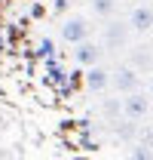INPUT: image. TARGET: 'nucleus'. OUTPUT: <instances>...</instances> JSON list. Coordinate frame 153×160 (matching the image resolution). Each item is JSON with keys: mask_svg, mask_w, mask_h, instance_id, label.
<instances>
[{"mask_svg": "<svg viewBox=\"0 0 153 160\" xmlns=\"http://www.w3.org/2000/svg\"><path fill=\"white\" fill-rule=\"evenodd\" d=\"M76 49H74V62L76 65H83V68H89V65H98L101 62V46L98 43H92V40L86 37V40H80V43H74Z\"/></svg>", "mask_w": 153, "mask_h": 160, "instance_id": "nucleus-5", "label": "nucleus"}, {"mask_svg": "<svg viewBox=\"0 0 153 160\" xmlns=\"http://www.w3.org/2000/svg\"><path fill=\"white\" fill-rule=\"evenodd\" d=\"M52 52H55V43H52V40L46 37L43 43H40V56H52Z\"/></svg>", "mask_w": 153, "mask_h": 160, "instance_id": "nucleus-11", "label": "nucleus"}, {"mask_svg": "<svg viewBox=\"0 0 153 160\" xmlns=\"http://www.w3.org/2000/svg\"><path fill=\"white\" fill-rule=\"evenodd\" d=\"M150 65V52H147V46H138L132 52V68L138 71V68H147Z\"/></svg>", "mask_w": 153, "mask_h": 160, "instance_id": "nucleus-9", "label": "nucleus"}, {"mask_svg": "<svg viewBox=\"0 0 153 160\" xmlns=\"http://www.w3.org/2000/svg\"><path fill=\"white\" fill-rule=\"evenodd\" d=\"M150 111V96H144V92H126V99H123V114L129 120H141L144 114Z\"/></svg>", "mask_w": 153, "mask_h": 160, "instance_id": "nucleus-3", "label": "nucleus"}, {"mask_svg": "<svg viewBox=\"0 0 153 160\" xmlns=\"http://www.w3.org/2000/svg\"><path fill=\"white\" fill-rule=\"evenodd\" d=\"M129 25L126 22H110L107 28H104V46L107 49H119V46H126L129 43Z\"/></svg>", "mask_w": 153, "mask_h": 160, "instance_id": "nucleus-6", "label": "nucleus"}, {"mask_svg": "<svg viewBox=\"0 0 153 160\" xmlns=\"http://www.w3.org/2000/svg\"><path fill=\"white\" fill-rule=\"evenodd\" d=\"M89 3H92V12L98 19H110L116 12V0H89Z\"/></svg>", "mask_w": 153, "mask_h": 160, "instance_id": "nucleus-8", "label": "nucleus"}, {"mask_svg": "<svg viewBox=\"0 0 153 160\" xmlns=\"http://www.w3.org/2000/svg\"><path fill=\"white\" fill-rule=\"evenodd\" d=\"M129 160H153V151L147 145H132V151H129Z\"/></svg>", "mask_w": 153, "mask_h": 160, "instance_id": "nucleus-10", "label": "nucleus"}, {"mask_svg": "<svg viewBox=\"0 0 153 160\" xmlns=\"http://www.w3.org/2000/svg\"><path fill=\"white\" fill-rule=\"evenodd\" d=\"M129 31H135V34H147V31H153V6H147V3H138L132 12H129Z\"/></svg>", "mask_w": 153, "mask_h": 160, "instance_id": "nucleus-4", "label": "nucleus"}, {"mask_svg": "<svg viewBox=\"0 0 153 160\" xmlns=\"http://www.w3.org/2000/svg\"><path fill=\"white\" fill-rule=\"evenodd\" d=\"M107 77H110V71L101 68V65H89V68H86V86L95 89V92L107 89Z\"/></svg>", "mask_w": 153, "mask_h": 160, "instance_id": "nucleus-7", "label": "nucleus"}, {"mask_svg": "<svg viewBox=\"0 0 153 160\" xmlns=\"http://www.w3.org/2000/svg\"><path fill=\"white\" fill-rule=\"evenodd\" d=\"M104 111L107 114H116V102H104Z\"/></svg>", "mask_w": 153, "mask_h": 160, "instance_id": "nucleus-12", "label": "nucleus"}, {"mask_svg": "<svg viewBox=\"0 0 153 160\" xmlns=\"http://www.w3.org/2000/svg\"><path fill=\"white\" fill-rule=\"evenodd\" d=\"M147 96L153 99V77H150V83H147Z\"/></svg>", "mask_w": 153, "mask_h": 160, "instance_id": "nucleus-13", "label": "nucleus"}, {"mask_svg": "<svg viewBox=\"0 0 153 160\" xmlns=\"http://www.w3.org/2000/svg\"><path fill=\"white\" fill-rule=\"evenodd\" d=\"M107 86H114L116 92H135L138 86H141V74L135 71L132 65H119L116 71H110V77H107Z\"/></svg>", "mask_w": 153, "mask_h": 160, "instance_id": "nucleus-1", "label": "nucleus"}, {"mask_svg": "<svg viewBox=\"0 0 153 160\" xmlns=\"http://www.w3.org/2000/svg\"><path fill=\"white\" fill-rule=\"evenodd\" d=\"M89 34H92V25L86 16H71V19L61 22V40H67V43H80Z\"/></svg>", "mask_w": 153, "mask_h": 160, "instance_id": "nucleus-2", "label": "nucleus"}]
</instances>
